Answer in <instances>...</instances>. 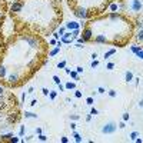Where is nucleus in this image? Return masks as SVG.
<instances>
[{"label": "nucleus", "mask_w": 143, "mask_h": 143, "mask_svg": "<svg viewBox=\"0 0 143 143\" xmlns=\"http://www.w3.org/2000/svg\"><path fill=\"white\" fill-rule=\"evenodd\" d=\"M49 96H50V99H52V100H54V99H56V96H57V92H50Z\"/></svg>", "instance_id": "obj_26"}, {"label": "nucleus", "mask_w": 143, "mask_h": 143, "mask_svg": "<svg viewBox=\"0 0 143 143\" xmlns=\"http://www.w3.org/2000/svg\"><path fill=\"white\" fill-rule=\"evenodd\" d=\"M60 140H62V143H67V142H69V139H67L66 136H63V137L60 139Z\"/></svg>", "instance_id": "obj_46"}, {"label": "nucleus", "mask_w": 143, "mask_h": 143, "mask_svg": "<svg viewBox=\"0 0 143 143\" xmlns=\"http://www.w3.org/2000/svg\"><path fill=\"white\" fill-rule=\"evenodd\" d=\"M42 92H43V94H46V96H47V94L50 93V92H49L47 89H46V87H43V90H42Z\"/></svg>", "instance_id": "obj_47"}, {"label": "nucleus", "mask_w": 143, "mask_h": 143, "mask_svg": "<svg viewBox=\"0 0 143 143\" xmlns=\"http://www.w3.org/2000/svg\"><path fill=\"white\" fill-rule=\"evenodd\" d=\"M75 14H76L77 17H80V19H89V10L86 9V7H82V6L76 9Z\"/></svg>", "instance_id": "obj_4"}, {"label": "nucleus", "mask_w": 143, "mask_h": 143, "mask_svg": "<svg viewBox=\"0 0 143 143\" xmlns=\"http://www.w3.org/2000/svg\"><path fill=\"white\" fill-rule=\"evenodd\" d=\"M79 117H80L79 115H70V119H72V120H77Z\"/></svg>", "instance_id": "obj_41"}, {"label": "nucleus", "mask_w": 143, "mask_h": 143, "mask_svg": "<svg viewBox=\"0 0 143 143\" xmlns=\"http://www.w3.org/2000/svg\"><path fill=\"white\" fill-rule=\"evenodd\" d=\"M136 39H137L139 42H143V29H140V30H139V33L136 34Z\"/></svg>", "instance_id": "obj_22"}, {"label": "nucleus", "mask_w": 143, "mask_h": 143, "mask_svg": "<svg viewBox=\"0 0 143 143\" xmlns=\"http://www.w3.org/2000/svg\"><path fill=\"white\" fill-rule=\"evenodd\" d=\"M0 14H2V10H0Z\"/></svg>", "instance_id": "obj_59"}, {"label": "nucleus", "mask_w": 143, "mask_h": 143, "mask_svg": "<svg viewBox=\"0 0 143 143\" xmlns=\"http://www.w3.org/2000/svg\"><path fill=\"white\" fill-rule=\"evenodd\" d=\"M136 26H137V27H140V29H142V22H137V23H136Z\"/></svg>", "instance_id": "obj_57"}, {"label": "nucleus", "mask_w": 143, "mask_h": 143, "mask_svg": "<svg viewBox=\"0 0 143 143\" xmlns=\"http://www.w3.org/2000/svg\"><path fill=\"white\" fill-rule=\"evenodd\" d=\"M50 45H57V42H56V39H52V40H50Z\"/></svg>", "instance_id": "obj_51"}, {"label": "nucleus", "mask_w": 143, "mask_h": 143, "mask_svg": "<svg viewBox=\"0 0 143 143\" xmlns=\"http://www.w3.org/2000/svg\"><path fill=\"white\" fill-rule=\"evenodd\" d=\"M76 72H77V73H83V67H82V66L76 67Z\"/></svg>", "instance_id": "obj_45"}, {"label": "nucleus", "mask_w": 143, "mask_h": 143, "mask_svg": "<svg viewBox=\"0 0 143 143\" xmlns=\"http://www.w3.org/2000/svg\"><path fill=\"white\" fill-rule=\"evenodd\" d=\"M75 96H76L77 99H80L82 97V92L80 90H75Z\"/></svg>", "instance_id": "obj_35"}, {"label": "nucleus", "mask_w": 143, "mask_h": 143, "mask_svg": "<svg viewBox=\"0 0 143 143\" xmlns=\"http://www.w3.org/2000/svg\"><path fill=\"white\" fill-rule=\"evenodd\" d=\"M64 87H66V89H69V90L76 89V83H75V82H69V83H66V85H64Z\"/></svg>", "instance_id": "obj_16"}, {"label": "nucleus", "mask_w": 143, "mask_h": 143, "mask_svg": "<svg viewBox=\"0 0 143 143\" xmlns=\"http://www.w3.org/2000/svg\"><path fill=\"white\" fill-rule=\"evenodd\" d=\"M2 94H5V87H3V86H0V96H2Z\"/></svg>", "instance_id": "obj_49"}, {"label": "nucleus", "mask_w": 143, "mask_h": 143, "mask_svg": "<svg viewBox=\"0 0 143 143\" xmlns=\"http://www.w3.org/2000/svg\"><path fill=\"white\" fill-rule=\"evenodd\" d=\"M60 40L63 42V43H72L73 42V36H72V31H66L64 34L60 37Z\"/></svg>", "instance_id": "obj_7"}, {"label": "nucleus", "mask_w": 143, "mask_h": 143, "mask_svg": "<svg viewBox=\"0 0 143 143\" xmlns=\"http://www.w3.org/2000/svg\"><path fill=\"white\" fill-rule=\"evenodd\" d=\"M117 126H119V129H125L126 127V122H122V123H119Z\"/></svg>", "instance_id": "obj_42"}, {"label": "nucleus", "mask_w": 143, "mask_h": 143, "mask_svg": "<svg viewBox=\"0 0 143 143\" xmlns=\"http://www.w3.org/2000/svg\"><path fill=\"white\" fill-rule=\"evenodd\" d=\"M24 117H26V119H37V115L33 113V112H26L24 113Z\"/></svg>", "instance_id": "obj_13"}, {"label": "nucleus", "mask_w": 143, "mask_h": 143, "mask_svg": "<svg viewBox=\"0 0 143 143\" xmlns=\"http://www.w3.org/2000/svg\"><path fill=\"white\" fill-rule=\"evenodd\" d=\"M92 117H93L92 115H87V116H86V120H87V122H90V120H92Z\"/></svg>", "instance_id": "obj_52"}, {"label": "nucleus", "mask_w": 143, "mask_h": 143, "mask_svg": "<svg viewBox=\"0 0 143 143\" xmlns=\"http://www.w3.org/2000/svg\"><path fill=\"white\" fill-rule=\"evenodd\" d=\"M12 136H13L12 133H6V134H2V139H3V140H7V139H9V140H10Z\"/></svg>", "instance_id": "obj_24"}, {"label": "nucleus", "mask_w": 143, "mask_h": 143, "mask_svg": "<svg viewBox=\"0 0 143 143\" xmlns=\"http://www.w3.org/2000/svg\"><path fill=\"white\" fill-rule=\"evenodd\" d=\"M23 40L26 42L30 47H33V49H37V47H39V39H37V37H33V36H24Z\"/></svg>", "instance_id": "obj_3"}, {"label": "nucleus", "mask_w": 143, "mask_h": 143, "mask_svg": "<svg viewBox=\"0 0 143 143\" xmlns=\"http://www.w3.org/2000/svg\"><path fill=\"white\" fill-rule=\"evenodd\" d=\"M6 75H7V70H6L5 64H0V79H5Z\"/></svg>", "instance_id": "obj_12"}, {"label": "nucleus", "mask_w": 143, "mask_h": 143, "mask_svg": "<svg viewBox=\"0 0 143 143\" xmlns=\"http://www.w3.org/2000/svg\"><path fill=\"white\" fill-rule=\"evenodd\" d=\"M109 17H110V19H119L120 16H119L117 13H110V14H109Z\"/></svg>", "instance_id": "obj_32"}, {"label": "nucleus", "mask_w": 143, "mask_h": 143, "mask_svg": "<svg viewBox=\"0 0 143 143\" xmlns=\"http://www.w3.org/2000/svg\"><path fill=\"white\" fill-rule=\"evenodd\" d=\"M90 57L93 59V60H96V57H97V53H96V52H94V53H92V56H90Z\"/></svg>", "instance_id": "obj_48"}, {"label": "nucleus", "mask_w": 143, "mask_h": 143, "mask_svg": "<svg viewBox=\"0 0 143 143\" xmlns=\"http://www.w3.org/2000/svg\"><path fill=\"white\" fill-rule=\"evenodd\" d=\"M136 56H137V57H139V59H143V49H142V50H140V52H139V53H137V54H136Z\"/></svg>", "instance_id": "obj_44"}, {"label": "nucleus", "mask_w": 143, "mask_h": 143, "mask_svg": "<svg viewBox=\"0 0 143 143\" xmlns=\"http://www.w3.org/2000/svg\"><path fill=\"white\" fill-rule=\"evenodd\" d=\"M19 136H24V126H20V130H19Z\"/></svg>", "instance_id": "obj_31"}, {"label": "nucleus", "mask_w": 143, "mask_h": 143, "mask_svg": "<svg viewBox=\"0 0 143 143\" xmlns=\"http://www.w3.org/2000/svg\"><path fill=\"white\" fill-rule=\"evenodd\" d=\"M70 129H72V130L76 129V123H72V125H70Z\"/></svg>", "instance_id": "obj_53"}, {"label": "nucleus", "mask_w": 143, "mask_h": 143, "mask_svg": "<svg viewBox=\"0 0 143 143\" xmlns=\"http://www.w3.org/2000/svg\"><path fill=\"white\" fill-rule=\"evenodd\" d=\"M130 50H132V52H133L134 54H137L139 52L142 50V47H140V46H132V47H130Z\"/></svg>", "instance_id": "obj_21"}, {"label": "nucleus", "mask_w": 143, "mask_h": 143, "mask_svg": "<svg viewBox=\"0 0 143 143\" xmlns=\"http://www.w3.org/2000/svg\"><path fill=\"white\" fill-rule=\"evenodd\" d=\"M97 92H99V93H100V94L106 93V90H104V87H102V86H100V87H99V89H97Z\"/></svg>", "instance_id": "obj_40"}, {"label": "nucleus", "mask_w": 143, "mask_h": 143, "mask_svg": "<svg viewBox=\"0 0 143 143\" xmlns=\"http://www.w3.org/2000/svg\"><path fill=\"white\" fill-rule=\"evenodd\" d=\"M93 102H94L93 97H87L86 99V103H87V104H93Z\"/></svg>", "instance_id": "obj_38"}, {"label": "nucleus", "mask_w": 143, "mask_h": 143, "mask_svg": "<svg viewBox=\"0 0 143 143\" xmlns=\"http://www.w3.org/2000/svg\"><path fill=\"white\" fill-rule=\"evenodd\" d=\"M53 80H54L56 85H60V77H59V76H53Z\"/></svg>", "instance_id": "obj_36"}, {"label": "nucleus", "mask_w": 143, "mask_h": 143, "mask_svg": "<svg viewBox=\"0 0 143 143\" xmlns=\"http://www.w3.org/2000/svg\"><path fill=\"white\" fill-rule=\"evenodd\" d=\"M133 80V73L132 72H126L125 73V82H127V83H130V82Z\"/></svg>", "instance_id": "obj_11"}, {"label": "nucleus", "mask_w": 143, "mask_h": 143, "mask_svg": "<svg viewBox=\"0 0 143 143\" xmlns=\"http://www.w3.org/2000/svg\"><path fill=\"white\" fill-rule=\"evenodd\" d=\"M97 66H99V62L97 60H93V62H92V67L94 69V67H97Z\"/></svg>", "instance_id": "obj_43"}, {"label": "nucleus", "mask_w": 143, "mask_h": 143, "mask_svg": "<svg viewBox=\"0 0 143 143\" xmlns=\"http://www.w3.org/2000/svg\"><path fill=\"white\" fill-rule=\"evenodd\" d=\"M90 115H92V116H96V115H99V112H97V109H92V110H90Z\"/></svg>", "instance_id": "obj_33"}, {"label": "nucleus", "mask_w": 143, "mask_h": 143, "mask_svg": "<svg viewBox=\"0 0 143 143\" xmlns=\"http://www.w3.org/2000/svg\"><path fill=\"white\" fill-rule=\"evenodd\" d=\"M66 27H67V30H75V29H79V27H80V24H79V23L77 22H67L66 23Z\"/></svg>", "instance_id": "obj_8"}, {"label": "nucleus", "mask_w": 143, "mask_h": 143, "mask_svg": "<svg viewBox=\"0 0 143 143\" xmlns=\"http://www.w3.org/2000/svg\"><path fill=\"white\" fill-rule=\"evenodd\" d=\"M73 137H75V140H76L77 143H80V142H83V139H82V136H80V134H77L76 132H73Z\"/></svg>", "instance_id": "obj_20"}, {"label": "nucleus", "mask_w": 143, "mask_h": 143, "mask_svg": "<svg viewBox=\"0 0 143 143\" xmlns=\"http://www.w3.org/2000/svg\"><path fill=\"white\" fill-rule=\"evenodd\" d=\"M129 9L134 13H139L143 9V2L142 0H130L129 2Z\"/></svg>", "instance_id": "obj_2"}, {"label": "nucleus", "mask_w": 143, "mask_h": 143, "mask_svg": "<svg viewBox=\"0 0 143 143\" xmlns=\"http://www.w3.org/2000/svg\"><path fill=\"white\" fill-rule=\"evenodd\" d=\"M36 133H37V134L42 133V129H40V127H37V129H36Z\"/></svg>", "instance_id": "obj_55"}, {"label": "nucleus", "mask_w": 143, "mask_h": 143, "mask_svg": "<svg viewBox=\"0 0 143 143\" xmlns=\"http://www.w3.org/2000/svg\"><path fill=\"white\" fill-rule=\"evenodd\" d=\"M10 142L17 143V142H19V137H16V136H12V137H10Z\"/></svg>", "instance_id": "obj_39"}, {"label": "nucleus", "mask_w": 143, "mask_h": 143, "mask_svg": "<svg viewBox=\"0 0 143 143\" xmlns=\"http://www.w3.org/2000/svg\"><path fill=\"white\" fill-rule=\"evenodd\" d=\"M106 69L107 70H113V69H115V63H107Z\"/></svg>", "instance_id": "obj_29"}, {"label": "nucleus", "mask_w": 143, "mask_h": 143, "mask_svg": "<svg viewBox=\"0 0 143 143\" xmlns=\"http://www.w3.org/2000/svg\"><path fill=\"white\" fill-rule=\"evenodd\" d=\"M139 106H140V107H143V100H140V102H139Z\"/></svg>", "instance_id": "obj_58"}, {"label": "nucleus", "mask_w": 143, "mask_h": 143, "mask_svg": "<svg viewBox=\"0 0 143 143\" xmlns=\"http://www.w3.org/2000/svg\"><path fill=\"white\" fill-rule=\"evenodd\" d=\"M59 34H60V37H62L63 34H64V33H66V31H64V27H60V29H59V31H57Z\"/></svg>", "instance_id": "obj_37"}, {"label": "nucleus", "mask_w": 143, "mask_h": 143, "mask_svg": "<svg viewBox=\"0 0 143 143\" xmlns=\"http://www.w3.org/2000/svg\"><path fill=\"white\" fill-rule=\"evenodd\" d=\"M107 93H109V96H110V97H116V90H109V92H107Z\"/></svg>", "instance_id": "obj_27"}, {"label": "nucleus", "mask_w": 143, "mask_h": 143, "mask_svg": "<svg viewBox=\"0 0 143 143\" xmlns=\"http://www.w3.org/2000/svg\"><path fill=\"white\" fill-rule=\"evenodd\" d=\"M82 37H83L86 42L92 40V37H93V30H92L90 27H85V29H83V33H82Z\"/></svg>", "instance_id": "obj_5"}, {"label": "nucleus", "mask_w": 143, "mask_h": 143, "mask_svg": "<svg viewBox=\"0 0 143 143\" xmlns=\"http://www.w3.org/2000/svg\"><path fill=\"white\" fill-rule=\"evenodd\" d=\"M59 86V90H60V92H63V90H64V86L62 85V83H60V85H57Z\"/></svg>", "instance_id": "obj_50"}, {"label": "nucleus", "mask_w": 143, "mask_h": 143, "mask_svg": "<svg viewBox=\"0 0 143 143\" xmlns=\"http://www.w3.org/2000/svg\"><path fill=\"white\" fill-rule=\"evenodd\" d=\"M7 82H9V83H12V85H13V83H17L19 82V75H10L9 77H7Z\"/></svg>", "instance_id": "obj_10"}, {"label": "nucleus", "mask_w": 143, "mask_h": 143, "mask_svg": "<svg viewBox=\"0 0 143 143\" xmlns=\"http://www.w3.org/2000/svg\"><path fill=\"white\" fill-rule=\"evenodd\" d=\"M72 36H73V39H77V37L80 36V30H79V29H75V30H72Z\"/></svg>", "instance_id": "obj_19"}, {"label": "nucleus", "mask_w": 143, "mask_h": 143, "mask_svg": "<svg viewBox=\"0 0 143 143\" xmlns=\"http://www.w3.org/2000/svg\"><path fill=\"white\" fill-rule=\"evenodd\" d=\"M94 43H107V37L103 34H97L94 37Z\"/></svg>", "instance_id": "obj_9"}, {"label": "nucleus", "mask_w": 143, "mask_h": 143, "mask_svg": "<svg viewBox=\"0 0 143 143\" xmlns=\"http://www.w3.org/2000/svg\"><path fill=\"white\" fill-rule=\"evenodd\" d=\"M139 136H140V133H139V132H132V133L129 134V139H130V140H134V139L139 137Z\"/></svg>", "instance_id": "obj_18"}, {"label": "nucleus", "mask_w": 143, "mask_h": 143, "mask_svg": "<svg viewBox=\"0 0 143 143\" xmlns=\"http://www.w3.org/2000/svg\"><path fill=\"white\" fill-rule=\"evenodd\" d=\"M117 130V125L115 122H107L102 126V133L103 134H113Z\"/></svg>", "instance_id": "obj_1"}, {"label": "nucleus", "mask_w": 143, "mask_h": 143, "mask_svg": "<svg viewBox=\"0 0 143 143\" xmlns=\"http://www.w3.org/2000/svg\"><path fill=\"white\" fill-rule=\"evenodd\" d=\"M36 103H37V100H31L30 104H31V106H36Z\"/></svg>", "instance_id": "obj_56"}, {"label": "nucleus", "mask_w": 143, "mask_h": 143, "mask_svg": "<svg viewBox=\"0 0 143 143\" xmlns=\"http://www.w3.org/2000/svg\"><path fill=\"white\" fill-rule=\"evenodd\" d=\"M109 9H110V12H113V13H116V12H119V5H117V3H112Z\"/></svg>", "instance_id": "obj_14"}, {"label": "nucleus", "mask_w": 143, "mask_h": 143, "mask_svg": "<svg viewBox=\"0 0 143 143\" xmlns=\"http://www.w3.org/2000/svg\"><path fill=\"white\" fill-rule=\"evenodd\" d=\"M59 52H60V47L57 46V47H54V49H52V50H50L49 56H50V57H53V56H56V54H57Z\"/></svg>", "instance_id": "obj_15"}, {"label": "nucleus", "mask_w": 143, "mask_h": 143, "mask_svg": "<svg viewBox=\"0 0 143 143\" xmlns=\"http://www.w3.org/2000/svg\"><path fill=\"white\" fill-rule=\"evenodd\" d=\"M77 43H79V45H83V43H86V40L82 37V36H79V37H77Z\"/></svg>", "instance_id": "obj_30"}, {"label": "nucleus", "mask_w": 143, "mask_h": 143, "mask_svg": "<svg viewBox=\"0 0 143 143\" xmlns=\"http://www.w3.org/2000/svg\"><path fill=\"white\" fill-rule=\"evenodd\" d=\"M53 36H54V39H60V34H59V33H53Z\"/></svg>", "instance_id": "obj_54"}, {"label": "nucleus", "mask_w": 143, "mask_h": 143, "mask_svg": "<svg viewBox=\"0 0 143 143\" xmlns=\"http://www.w3.org/2000/svg\"><path fill=\"white\" fill-rule=\"evenodd\" d=\"M22 9H23L22 2H14L13 5L10 6V12H12V13H19V12H22Z\"/></svg>", "instance_id": "obj_6"}, {"label": "nucleus", "mask_w": 143, "mask_h": 143, "mask_svg": "<svg viewBox=\"0 0 143 143\" xmlns=\"http://www.w3.org/2000/svg\"><path fill=\"white\" fill-rule=\"evenodd\" d=\"M69 75H70V77H73V79H75V80H77V77H79V76H77V75H79V73H77L76 70H75V72H70V73H69Z\"/></svg>", "instance_id": "obj_23"}, {"label": "nucleus", "mask_w": 143, "mask_h": 143, "mask_svg": "<svg viewBox=\"0 0 143 143\" xmlns=\"http://www.w3.org/2000/svg\"><path fill=\"white\" fill-rule=\"evenodd\" d=\"M39 140H42V142H46V140H47V137H46L45 134H39Z\"/></svg>", "instance_id": "obj_34"}, {"label": "nucleus", "mask_w": 143, "mask_h": 143, "mask_svg": "<svg viewBox=\"0 0 143 143\" xmlns=\"http://www.w3.org/2000/svg\"><path fill=\"white\" fill-rule=\"evenodd\" d=\"M66 67V62H60L57 63V69H64Z\"/></svg>", "instance_id": "obj_28"}, {"label": "nucleus", "mask_w": 143, "mask_h": 143, "mask_svg": "<svg viewBox=\"0 0 143 143\" xmlns=\"http://www.w3.org/2000/svg\"><path fill=\"white\" fill-rule=\"evenodd\" d=\"M115 53H116V49H110L109 52H106V53H104V59H109L110 56H113Z\"/></svg>", "instance_id": "obj_17"}, {"label": "nucleus", "mask_w": 143, "mask_h": 143, "mask_svg": "<svg viewBox=\"0 0 143 143\" xmlns=\"http://www.w3.org/2000/svg\"><path fill=\"white\" fill-rule=\"evenodd\" d=\"M122 117H123V122H127V120L130 119V115L126 112V113H123V116H122Z\"/></svg>", "instance_id": "obj_25"}]
</instances>
